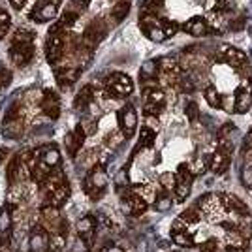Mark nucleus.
<instances>
[{"label": "nucleus", "instance_id": "nucleus-1", "mask_svg": "<svg viewBox=\"0 0 252 252\" xmlns=\"http://www.w3.org/2000/svg\"><path fill=\"white\" fill-rule=\"evenodd\" d=\"M10 59L15 66H27L34 59V32L27 29L15 31L10 45Z\"/></svg>", "mask_w": 252, "mask_h": 252}, {"label": "nucleus", "instance_id": "nucleus-2", "mask_svg": "<svg viewBox=\"0 0 252 252\" xmlns=\"http://www.w3.org/2000/svg\"><path fill=\"white\" fill-rule=\"evenodd\" d=\"M105 87H107V93L115 98H123V96L132 94L134 91V81L130 79V75L123 74V72H115L107 77L105 81Z\"/></svg>", "mask_w": 252, "mask_h": 252}, {"label": "nucleus", "instance_id": "nucleus-3", "mask_svg": "<svg viewBox=\"0 0 252 252\" xmlns=\"http://www.w3.org/2000/svg\"><path fill=\"white\" fill-rule=\"evenodd\" d=\"M192 171H190L189 164H181L175 171V200L177 201H183L187 200V196L190 194V187H192Z\"/></svg>", "mask_w": 252, "mask_h": 252}, {"label": "nucleus", "instance_id": "nucleus-4", "mask_svg": "<svg viewBox=\"0 0 252 252\" xmlns=\"http://www.w3.org/2000/svg\"><path fill=\"white\" fill-rule=\"evenodd\" d=\"M64 43H66L64 32H61V34H49V38L45 42V59H47V63L57 64L63 59Z\"/></svg>", "mask_w": 252, "mask_h": 252}, {"label": "nucleus", "instance_id": "nucleus-5", "mask_svg": "<svg viewBox=\"0 0 252 252\" xmlns=\"http://www.w3.org/2000/svg\"><path fill=\"white\" fill-rule=\"evenodd\" d=\"M2 134L10 139H17L23 134V119L17 113V105H11L10 113L6 115L2 123Z\"/></svg>", "mask_w": 252, "mask_h": 252}, {"label": "nucleus", "instance_id": "nucleus-6", "mask_svg": "<svg viewBox=\"0 0 252 252\" xmlns=\"http://www.w3.org/2000/svg\"><path fill=\"white\" fill-rule=\"evenodd\" d=\"M119 125H121V132L123 137L130 139V137L136 134L137 128V113L132 105H125L121 111H119Z\"/></svg>", "mask_w": 252, "mask_h": 252}, {"label": "nucleus", "instance_id": "nucleus-7", "mask_svg": "<svg viewBox=\"0 0 252 252\" xmlns=\"http://www.w3.org/2000/svg\"><path fill=\"white\" fill-rule=\"evenodd\" d=\"M105 36V27L104 23L100 21H93L89 27H87V31H85L83 38H81V45H83L85 49H89V51H93L98 43L102 42V38Z\"/></svg>", "mask_w": 252, "mask_h": 252}, {"label": "nucleus", "instance_id": "nucleus-8", "mask_svg": "<svg viewBox=\"0 0 252 252\" xmlns=\"http://www.w3.org/2000/svg\"><path fill=\"white\" fill-rule=\"evenodd\" d=\"M63 0H40L36 10L32 11V19H36L38 23H47L55 19L59 6H61Z\"/></svg>", "mask_w": 252, "mask_h": 252}, {"label": "nucleus", "instance_id": "nucleus-9", "mask_svg": "<svg viewBox=\"0 0 252 252\" xmlns=\"http://www.w3.org/2000/svg\"><path fill=\"white\" fill-rule=\"evenodd\" d=\"M251 104H252V83L251 81L247 83V79H245L241 83V87L237 89V93H235L233 111L235 113H247L251 109Z\"/></svg>", "mask_w": 252, "mask_h": 252}, {"label": "nucleus", "instance_id": "nucleus-10", "mask_svg": "<svg viewBox=\"0 0 252 252\" xmlns=\"http://www.w3.org/2000/svg\"><path fill=\"white\" fill-rule=\"evenodd\" d=\"M85 136H87V132H85V126L81 123L75 126L74 132H70V134L64 136V145H66V151H68V155L72 158L77 157V151L83 145Z\"/></svg>", "mask_w": 252, "mask_h": 252}, {"label": "nucleus", "instance_id": "nucleus-11", "mask_svg": "<svg viewBox=\"0 0 252 252\" xmlns=\"http://www.w3.org/2000/svg\"><path fill=\"white\" fill-rule=\"evenodd\" d=\"M49 249V231L42 224L32 226L31 231V251L32 252H45Z\"/></svg>", "mask_w": 252, "mask_h": 252}, {"label": "nucleus", "instance_id": "nucleus-12", "mask_svg": "<svg viewBox=\"0 0 252 252\" xmlns=\"http://www.w3.org/2000/svg\"><path fill=\"white\" fill-rule=\"evenodd\" d=\"M123 203H125V209L130 213V215H143L147 211L149 203L145 201V198L137 196L134 192H123Z\"/></svg>", "mask_w": 252, "mask_h": 252}, {"label": "nucleus", "instance_id": "nucleus-13", "mask_svg": "<svg viewBox=\"0 0 252 252\" xmlns=\"http://www.w3.org/2000/svg\"><path fill=\"white\" fill-rule=\"evenodd\" d=\"M230 155H231L230 149H224V147L217 149V153H215L209 160L211 171L217 173V175H222V173L228 169V166H230Z\"/></svg>", "mask_w": 252, "mask_h": 252}, {"label": "nucleus", "instance_id": "nucleus-14", "mask_svg": "<svg viewBox=\"0 0 252 252\" xmlns=\"http://www.w3.org/2000/svg\"><path fill=\"white\" fill-rule=\"evenodd\" d=\"M42 111L47 117L51 119H57L61 115V98L57 96V93L53 91H43V98H42Z\"/></svg>", "mask_w": 252, "mask_h": 252}, {"label": "nucleus", "instance_id": "nucleus-15", "mask_svg": "<svg viewBox=\"0 0 252 252\" xmlns=\"http://www.w3.org/2000/svg\"><path fill=\"white\" fill-rule=\"evenodd\" d=\"M79 75H81L79 66H64L61 70H57V81L61 85V89H70L79 79Z\"/></svg>", "mask_w": 252, "mask_h": 252}, {"label": "nucleus", "instance_id": "nucleus-16", "mask_svg": "<svg viewBox=\"0 0 252 252\" xmlns=\"http://www.w3.org/2000/svg\"><path fill=\"white\" fill-rule=\"evenodd\" d=\"M94 230H96V222L93 215H87L81 220L77 222V231H79V237L83 239L89 247L93 245V239H94Z\"/></svg>", "mask_w": 252, "mask_h": 252}, {"label": "nucleus", "instance_id": "nucleus-17", "mask_svg": "<svg viewBox=\"0 0 252 252\" xmlns=\"http://www.w3.org/2000/svg\"><path fill=\"white\" fill-rule=\"evenodd\" d=\"M222 61L226 64H231L235 68H247L249 66V61H247V55L235 47H222Z\"/></svg>", "mask_w": 252, "mask_h": 252}, {"label": "nucleus", "instance_id": "nucleus-18", "mask_svg": "<svg viewBox=\"0 0 252 252\" xmlns=\"http://www.w3.org/2000/svg\"><path fill=\"white\" fill-rule=\"evenodd\" d=\"M10 230H11V207L4 205L0 209V243L8 245L10 243Z\"/></svg>", "mask_w": 252, "mask_h": 252}, {"label": "nucleus", "instance_id": "nucleus-19", "mask_svg": "<svg viewBox=\"0 0 252 252\" xmlns=\"http://www.w3.org/2000/svg\"><path fill=\"white\" fill-rule=\"evenodd\" d=\"M183 31L189 32L190 36H205L207 32H211V27L203 17H194L187 25H183Z\"/></svg>", "mask_w": 252, "mask_h": 252}, {"label": "nucleus", "instance_id": "nucleus-20", "mask_svg": "<svg viewBox=\"0 0 252 252\" xmlns=\"http://www.w3.org/2000/svg\"><path fill=\"white\" fill-rule=\"evenodd\" d=\"M93 100H94V89H93L91 85H87V87H83V89L77 93V96H75V102H74L75 109H85Z\"/></svg>", "mask_w": 252, "mask_h": 252}, {"label": "nucleus", "instance_id": "nucleus-21", "mask_svg": "<svg viewBox=\"0 0 252 252\" xmlns=\"http://www.w3.org/2000/svg\"><path fill=\"white\" fill-rule=\"evenodd\" d=\"M128 13H130V0H119L111 10V19L115 25H119L121 21H125Z\"/></svg>", "mask_w": 252, "mask_h": 252}, {"label": "nucleus", "instance_id": "nucleus-22", "mask_svg": "<svg viewBox=\"0 0 252 252\" xmlns=\"http://www.w3.org/2000/svg\"><path fill=\"white\" fill-rule=\"evenodd\" d=\"M40 158H42L49 168H57L59 162H61V155H59V151H57L55 147H43Z\"/></svg>", "mask_w": 252, "mask_h": 252}, {"label": "nucleus", "instance_id": "nucleus-23", "mask_svg": "<svg viewBox=\"0 0 252 252\" xmlns=\"http://www.w3.org/2000/svg\"><path fill=\"white\" fill-rule=\"evenodd\" d=\"M145 93H147V104L157 105V107H164V104H166V94L158 87H153V89H149Z\"/></svg>", "mask_w": 252, "mask_h": 252}, {"label": "nucleus", "instance_id": "nucleus-24", "mask_svg": "<svg viewBox=\"0 0 252 252\" xmlns=\"http://www.w3.org/2000/svg\"><path fill=\"white\" fill-rule=\"evenodd\" d=\"M157 74H158V64L155 61H147V63L141 66V70H139V77L143 81H155Z\"/></svg>", "mask_w": 252, "mask_h": 252}, {"label": "nucleus", "instance_id": "nucleus-25", "mask_svg": "<svg viewBox=\"0 0 252 252\" xmlns=\"http://www.w3.org/2000/svg\"><path fill=\"white\" fill-rule=\"evenodd\" d=\"M155 139H157V132L151 130L149 126L141 128V134H139V147H153L155 145Z\"/></svg>", "mask_w": 252, "mask_h": 252}, {"label": "nucleus", "instance_id": "nucleus-26", "mask_svg": "<svg viewBox=\"0 0 252 252\" xmlns=\"http://www.w3.org/2000/svg\"><path fill=\"white\" fill-rule=\"evenodd\" d=\"M205 102L211 105V107H217V109H220L222 107V98L220 94H219V91L213 87V85H209L207 89H205Z\"/></svg>", "mask_w": 252, "mask_h": 252}, {"label": "nucleus", "instance_id": "nucleus-27", "mask_svg": "<svg viewBox=\"0 0 252 252\" xmlns=\"http://www.w3.org/2000/svg\"><path fill=\"white\" fill-rule=\"evenodd\" d=\"M171 239L179 247H194V239L189 231H179V233H171Z\"/></svg>", "mask_w": 252, "mask_h": 252}, {"label": "nucleus", "instance_id": "nucleus-28", "mask_svg": "<svg viewBox=\"0 0 252 252\" xmlns=\"http://www.w3.org/2000/svg\"><path fill=\"white\" fill-rule=\"evenodd\" d=\"M160 29L164 31L166 38H168V36H175L181 27L177 25V21H169V19H160Z\"/></svg>", "mask_w": 252, "mask_h": 252}, {"label": "nucleus", "instance_id": "nucleus-29", "mask_svg": "<svg viewBox=\"0 0 252 252\" xmlns=\"http://www.w3.org/2000/svg\"><path fill=\"white\" fill-rule=\"evenodd\" d=\"M171 203H173V201H171V198H169V194L166 192V190L160 192V194L157 196V209L158 211H162V213L168 211L169 207H171Z\"/></svg>", "mask_w": 252, "mask_h": 252}, {"label": "nucleus", "instance_id": "nucleus-30", "mask_svg": "<svg viewBox=\"0 0 252 252\" xmlns=\"http://www.w3.org/2000/svg\"><path fill=\"white\" fill-rule=\"evenodd\" d=\"M42 215L47 219V220H59V219H61V215H59V207H55V205H51V203L43 205Z\"/></svg>", "mask_w": 252, "mask_h": 252}, {"label": "nucleus", "instance_id": "nucleus-31", "mask_svg": "<svg viewBox=\"0 0 252 252\" xmlns=\"http://www.w3.org/2000/svg\"><path fill=\"white\" fill-rule=\"evenodd\" d=\"M200 217H201V215L198 213V209H196V207H192V209L185 211V213H183L179 219H181V220H185L187 224H194V222L200 220Z\"/></svg>", "mask_w": 252, "mask_h": 252}, {"label": "nucleus", "instance_id": "nucleus-32", "mask_svg": "<svg viewBox=\"0 0 252 252\" xmlns=\"http://www.w3.org/2000/svg\"><path fill=\"white\" fill-rule=\"evenodd\" d=\"M8 29H10V13L0 10V38L8 34Z\"/></svg>", "mask_w": 252, "mask_h": 252}, {"label": "nucleus", "instance_id": "nucleus-33", "mask_svg": "<svg viewBox=\"0 0 252 252\" xmlns=\"http://www.w3.org/2000/svg\"><path fill=\"white\" fill-rule=\"evenodd\" d=\"M164 6V0H145L143 2V13H153Z\"/></svg>", "mask_w": 252, "mask_h": 252}, {"label": "nucleus", "instance_id": "nucleus-34", "mask_svg": "<svg viewBox=\"0 0 252 252\" xmlns=\"http://www.w3.org/2000/svg\"><path fill=\"white\" fill-rule=\"evenodd\" d=\"M160 185H162L166 190L175 189V175H171V173H164V175L160 177Z\"/></svg>", "mask_w": 252, "mask_h": 252}, {"label": "nucleus", "instance_id": "nucleus-35", "mask_svg": "<svg viewBox=\"0 0 252 252\" xmlns=\"http://www.w3.org/2000/svg\"><path fill=\"white\" fill-rule=\"evenodd\" d=\"M187 117H189L190 123H196V121H198L200 111H198V105L194 104V102H190V104L187 105Z\"/></svg>", "mask_w": 252, "mask_h": 252}, {"label": "nucleus", "instance_id": "nucleus-36", "mask_svg": "<svg viewBox=\"0 0 252 252\" xmlns=\"http://www.w3.org/2000/svg\"><path fill=\"white\" fill-rule=\"evenodd\" d=\"M205 166H207V162H205V160L196 158V160H194V164H192V166H189V168H190V171H192V175H198V173H203Z\"/></svg>", "mask_w": 252, "mask_h": 252}, {"label": "nucleus", "instance_id": "nucleus-37", "mask_svg": "<svg viewBox=\"0 0 252 252\" xmlns=\"http://www.w3.org/2000/svg\"><path fill=\"white\" fill-rule=\"evenodd\" d=\"M200 249H201V252H219V245H217L215 239H209V241L203 243Z\"/></svg>", "mask_w": 252, "mask_h": 252}, {"label": "nucleus", "instance_id": "nucleus-38", "mask_svg": "<svg viewBox=\"0 0 252 252\" xmlns=\"http://www.w3.org/2000/svg\"><path fill=\"white\" fill-rule=\"evenodd\" d=\"M187 226H189L187 222L181 220V219H177V220L171 224V231H173V233H179V231H187Z\"/></svg>", "mask_w": 252, "mask_h": 252}, {"label": "nucleus", "instance_id": "nucleus-39", "mask_svg": "<svg viewBox=\"0 0 252 252\" xmlns=\"http://www.w3.org/2000/svg\"><path fill=\"white\" fill-rule=\"evenodd\" d=\"M145 123H147L145 126H149L151 130L158 132V126H160V123H158V119L155 115H145Z\"/></svg>", "mask_w": 252, "mask_h": 252}, {"label": "nucleus", "instance_id": "nucleus-40", "mask_svg": "<svg viewBox=\"0 0 252 252\" xmlns=\"http://www.w3.org/2000/svg\"><path fill=\"white\" fill-rule=\"evenodd\" d=\"M72 252H89V245L81 239V241H77L74 245V251H72Z\"/></svg>", "mask_w": 252, "mask_h": 252}, {"label": "nucleus", "instance_id": "nucleus-41", "mask_svg": "<svg viewBox=\"0 0 252 252\" xmlns=\"http://www.w3.org/2000/svg\"><path fill=\"white\" fill-rule=\"evenodd\" d=\"M10 4L13 6V8H15V10H21L23 6L27 4V0H10Z\"/></svg>", "mask_w": 252, "mask_h": 252}, {"label": "nucleus", "instance_id": "nucleus-42", "mask_svg": "<svg viewBox=\"0 0 252 252\" xmlns=\"http://www.w3.org/2000/svg\"><path fill=\"white\" fill-rule=\"evenodd\" d=\"M104 252H125V251H123L121 247H107Z\"/></svg>", "mask_w": 252, "mask_h": 252}, {"label": "nucleus", "instance_id": "nucleus-43", "mask_svg": "<svg viewBox=\"0 0 252 252\" xmlns=\"http://www.w3.org/2000/svg\"><path fill=\"white\" fill-rule=\"evenodd\" d=\"M8 157V149H0V164L4 162V158Z\"/></svg>", "mask_w": 252, "mask_h": 252}, {"label": "nucleus", "instance_id": "nucleus-44", "mask_svg": "<svg viewBox=\"0 0 252 252\" xmlns=\"http://www.w3.org/2000/svg\"><path fill=\"white\" fill-rule=\"evenodd\" d=\"M0 252H10V251H8V249H2V251H0Z\"/></svg>", "mask_w": 252, "mask_h": 252}]
</instances>
